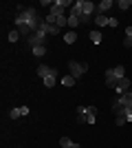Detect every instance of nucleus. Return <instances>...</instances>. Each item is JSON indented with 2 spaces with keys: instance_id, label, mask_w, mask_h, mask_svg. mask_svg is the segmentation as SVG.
Here are the masks:
<instances>
[{
  "instance_id": "obj_1",
  "label": "nucleus",
  "mask_w": 132,
  "mask_h": 148,
  "mask_svg": "<svg viewBox=\"0 0 132 148\" xmlns=\"http://www.w3.org/2000/svg\"><path fill=\"white\" fill-rule=\"evenodd\" d=\"M42 22L44 20L40 18V13H38V9L35 7H20V11H18V16H16V20H13V25H16V29L20 31V36L24 38H29L31 33H35V31L42 27Z\"/></svg>"
},
{
  "instance_id": "obj_2",
  "label": "nucleus",
  "mask_w": 132,
  "mask_h": 148,
  "mask_svg": "<svg viewBox=\"0 0 132 148\" xmlns=\"http://www.w3.org/2000/svg\"><path fill=\"white\" fill-rule=\"evenodd\" d=\"M46 38H49V33H46V31H44L42 27H40V29L35 31V33H31V36L26 38V42H24V44H26V47H31V49H35V47H42Z\"/></svg>"
},
{
  "instance_id": "obj_3",
  "label": "nucleus",
  "mask_w": 132,
  "mask_h": 148,
  "mask_svg": "<svg viewBox=\"0 0 132 148\" xmlns=\"http://www.w3.org/2000/svg\"><path fill=\"white\" fill-rule=\"evenodd\" d=\"M68 71H70V75H73V77L77 80V77H82V75L88 71V64H86V62L70 60V62H68Z\"/></svg>"
},
{
  "instance_id": "obj_4",
  "label": "nucleus",
  "mask_w": 132,
  "mask_h": 148,
  "mask_svg": "<svg viewBox=\"0 0 132 148\" xmlns=\"http://www.w3.org/2000/svg\"><path fill=\"white\" fill-rule=\"evenodd\" d=\"M70 7H73V2H70V0H53L51 13H53V16H64V11H66V9H70Z\"/></svg>"
},
{
  "instance_id": "obj_5",
  "label": "nucleus",
  "mask_w": 132,
  "mask_h": 148,
  "mask_svg": "<svg viewBox=\"0 0 132 148\" xmlns=\"http://www.w3.org/2000/svg\"><path fill=\"white\" fill-rule=\"evenodd\" d=\"M130 86H132V82L128 80V77H121V80L117 82V86H114L112 91L117 93V95H123V93H128V91H130Z\"/></svg>"
},
{
  "instance_id": "obj_6",
  "label": "nucleus",
  "mask_w": 132,
  "mask_h": 148,
  "mask_svg": "<svg viewBox=\"0 0 132 148\" xmlns=\"http://www.w3.org/2000/svg\"><path fill=\"white\" fill-rule=\"evenodd\" d=\"M112 7H114V2H112V0H101L99 5H97V16H106V13L110 11Z\"/></svg>"
},
{
  "instance_id": "obj_7",
  "label": "nucleus",
  "mask_w": 132,
  "mask_h": 148,
  "mask_svg": "<svg viewBox=\"0 0 132 148\" xmlns=\"http://www.w3.org/2000/svg\"><path fill=\"white\" fill-rule=\"evenodd\" d=\"M42 82H44V86H46V88H53V86H55V82H57V69H51V73L46 75Z\"/></svg>"
},
{
  "instance_id": "obj_8",
  "label": "nucleus",
  "mask_w": 132,
  "mask_h": 148,
  "mask_svg": "<svg viewBox=\"0 0 132 148\" xmlns=\"http://www.w3.org/2000/svg\"><path fill=\"white\" fill-rule=\"evenodd\" d=\"M95 122H97V108L86 106V124H95Z\"/></svg>"
},
{
  "instance_id": "obj_9",
  "label": "nucleus",
  "mask_w": 132,
  "mask_h": 148,
  "mask_svg": "<svg viewBox=\"0 0 132 148\" xmlns=\"http://www.w3.org/2000/svg\"><path fill=\"white\" fill-rule=\"evenodd\" d=\"M117 82H119V80L114 77L112 69H108V71H106V86H108V88H114V86H117Z\"/></svg>"
},
{
  "instance_id": "obj_10",
  "label": "nucleus",
  "mask_w": 132,
  "mask_h": 148,
  "mask_svg": "<svg viewBox=\"0 0 132 148\" xmlns=\"http://www.w3.org/2000/svg\"><path fill=\"white\" fill-rule=\"evenodd\" d=\"M75 119L77 124H86V106H77L75 108Z\"/></svg>"
},
{
  "instance_id": "obj_11",
  "label": "nucleus",
  "mask_w": 132,
  "mask_h": 148,
  "mask_svg": "<svg viewBox=\"0 0 132 148\" xmlns=\"http://www.w3.org/2000/svg\"><path fill=\"white\" fill-rule=\"evenodd\" d=\"M64 42L66 44H75L77 42V31H66V33H64Z\"/></svg>"
},
{
  "instance_id": "obj_12",
  "label": "nucleus",
  "mask_w": 132,
  "mask_h": 148,
  "mask_svg": "<svg viewBox=\"0 0 132 148\" xmlns=\"http://www.w3.org/2000/svg\"><path fill=\"white\" fill-rule=\"evenodd\" d=\"M112 73L117 80H121V77H126V66L123 64H117V66H112Z\"/></svg>"
},
{
  "instance_id": "obj_13",
  "label": "nucleus",
  "mask_w": 132,
  "mask_h": 148,
  "mask_svg": "<svg viewBox=\"0 0 132 148\" xmlns=\"http://www.w3.org/2000/svg\"><path fill=\"white\" fill-rule=\"evenodd\" d=\"M75 82H77V80H75V77H73V75L68 73V75H64V77H62V86L70 88V86H75Z\"/></svg>"
},
{
  "instance_id": "obj_14",
  "label": "nucleus",
  "mask_w": 132,
  "mask_h": 148,
  "mask_svg": "<svg viewBox=\"0 0 132 148\" xmlns=\"http://www.w3.org/2000/svg\"><path fill=\"white\" fill-rule=\"evenodd\" d=\"M95 25L97 27H108L110 25V18H108V16H95Z\"/></svg>"
},
{
  "instance_id": "obj_15",
  "label": "nucleus",
  "mask_w": 132,
  "mask_h": 148,
  "mask_svg": "<svg viewBox=\"0 0 132 148\" xmlns=\"http://www.w3.org/2000/svg\"><path fill=\"white\" fill-rule=\"evenodd\" d=\"M90 42H93V44H101V31L99 29L90 31Z\"/></svg>"
},
{
  "instance_id": "obj_16",
  "label": "nucleus",
  "mask_w": 132,
  "mask_h": 148,
  "mask_svg": "<svg viewBox=\"0 0 132 148\" xmlns=\"http://www.w3.org/2000/svg\"><path fill=\"white\" fill-rule=\"evenodd\" d=\"M51 69H53V66H49V64H40V66H38V75L44 80V77L51 73Z\"/></svg>"
},
{
  "instance_id": "obj_17",
  "label": "nucleus",
  "mask_w": 132,
  "mask_h": 148,
  "mask_svg": "<svg viewBox=\"0 0 132 148\" xmlns=\"http://www.w3.org/2000/svg\"><path fill=\"white\" fill-rule=\"evenodd\" d=\"M114 7L121 9V11H128V9L132 7V0H119V2H114Z\"/></svg>"
},
{
  "instance_id": "obj_18",
  "label": "nucleus",
  "mask_w": 132,
  "mask_h": 148,
  "mask_svg": "<svg viewBox=\"0 0 132 148\" xmlns=\"http://www.w3.org/2000/svg\"><path fill=\"white\" fill-rule=\"evenodd\" d=\"M79 25H82V22H79V18H77V16H70V13H68V27H70V31H75Z\"/></svg>"
},
{
  "instance_id": "obj_19",
  "label": "nucleus",
  "mask_w": 132,
  "mask_h": 148,
  "mask_svg": "<svg viewBox=\"0 0 132 148\" xmlns=\"http://www.w3.org/2000/svg\"><path fill=\"white\" fill-rule=\"evenodd\" d=\"M42 29L46 31L49 36H57V33H60V29H57V27H53V25H46V22H42Z\"/></svg>"
},
{
  "instance_id": "obj_20",
  "label": "nucleus",
  "mask_w": 132,
  "mask_h": 148,
  "mask_svg": "<svg viewBox=\"0 0 132 148\" xmlns=\"http://www.w3.org/2000/svg\"><path fill=\"white\" fill-rule=\"evenodd\" d=\"M31 51H33V56H35V58H44V56H46V44L35 47V49H31Z\"/></svg>"
},
{
  "instance_id": "obj_21",
  "label": "nucleus",
  "mask_w": 132,
  "mask_h": 148,
  "mask_svg": "<svg viewBox=\"0 0 132 148\" xmlns=\"http://www.w3.org/2000/svg\"><path fill=\"white\" fill-rule=\"evenodd\" d=\"M126 122H128V119H126V115H123V111H121V113H114V124H117V126H123Z\"/></svg>"
},
{
  "instance_id": "obj_22",
  "label": "nucleus",
  "mask_w": 132,
  "mask_h": 148,
  "mask_svg": "<svg viewBox=\"0 0 132 148\" xmlns=\"http://www.w3.org/2000/svg\"><path fill=\"white\" fill-rule=\"evenodd\" d=\"M9 117L11 119H20V117H24V115H22V108H11V111H9Z\"/></svg>"
},
{
  "instance_id": "obj_23",
  "label": "nucleus",
  "mask_w": 132,
  "mask_h": 148,
  "mask_svg": "<svg viewBox=\"0 0 132 148\" xmlns=\"http://www.w3.org/2000/svg\"><path fill=\"white\" fill-rule=\"evenodd\" d=\"M7 38H9V42H18V40H20V31L18 29H11Z\"/></svg>"
},
{
  "instance_id": "obj_24",
  "label": "nucleus",
  "mask_w": 132,
  "mask_h": 148,
  "mask_svg": "<svg viewBox=\"0 0 132 148\" xmlns=\"http://www.w3.org/2000/svg\"><path fill=\"white\" fill-rule=\"evenodd\" d=\"M44 22H46V25H53V27H55V22H57V16H53V13H49V16L44 18Z\"/></svg>"
},
{
  "instance_id": "obj_25",
  "label": "nucleus",
  "mask_w": 132,
  "mask_h": 148,
  "mask_svg": "<svg viewBox=\"0 0 132 148\" xmlns=\"http://www.w3.org/2000/svg\"><path fill=\"white\" fill-rule=\"evenodd\" d=\"M60 146H62V148H70V146H73V142H70L68 137H62V139H60Z\"/></svg>"
},
{
  "instance_id": "obj_26",
  "label": "nucleus",
  "mask_w": 132,
  "mask_h": 148,
  "mask_svg": "<svg viewBox=\"0 0 132 148\" xmlns=\"http://www.w3.org/2000/svg\"><path fill=\"white\" fill-rule=\"evenodd\" d=\"M90 20H93V16H82V18H79V22H82V25H88Z\"/></svg>"
},
{
  "instance_id": "obj_27",
  "label": "nucleus",
  "mask_w": 132,
  "mask_h": 148,
  "mask_svg": "<svg viewBox=\"0 0 132 148\" xmlns=\"http://www.w3.org/2000/svg\"><path fill=\"white\" fill-rule=\"evenodd\" d=\"M126 38H132V25L126 27Z\"/></svg>"
},
{
  "instance_id": "obj_28",
  "label": "nucleus",
  "mask_w": 132,
  "mask_h": 148,
  "mask_svg": "<svg viewBox=\"0 0 132 148\" xmlns=\"http://www.w3.org/2000/svg\"><path fill=\"white\" fill-rule=\"evenodd\" d=\"M40 5H42V7H53V0H42Z\"/></svg>"
},
{
  "instance_id": "obj_29",
  "label": "nucleus",
  "mask_w": 132,
  "mask_h": 148,
  "mask_svg": "<svg viewBox=\"0 0 132 148\" xmlns=\"http://www.w3.org/2000/svg\"><path fill=\"white\" fill-rule=\"evenodd\" d=\"M20 108H22V115H24V117L29 115V113H31V111H29V106H20Z\"/></svg>"
},
{
  "instance_id": "obj_30",
  "label": "nucleus",
  "mask_w": 132,
  "mask_h": 148,
  "mask_svg": "<svg viewBox=\"0 0 132 148\" xmlns=\"http://www.w3.org/2000/svg\"><path fill=\"white\" fill-rule=\"evenodd\" d=\"M117 25H119V20H117V18H110V25H108V27H117Z\"/></svg>"
},
{
  "instance_id": "obj_31",
  "label": "nucleus",
  "mask_w": 132,
  "mask_h": 148,
  "mask_svg": "<svg viewBox=\"0 0 132 148\" xmlns=\"http://www.w3.org/2000/svg\"><path fill=\"white\" fill-rule=\"evenodd\" d=\"M123 44H126V47H132V38H126V42H123Z\"/></svg>"
},
{
  "instance_id": "obj_32",
  "label": "nucleus",
  "mask_w": 132,
  "mask_h": 148,
  "mask_svg": "<svg viewBox=\"0 0 132 148\" xmlns=\"http://www.w3.org/2000/svg\"><path fill=\"white\" fill-rule=\"evenodd\" d=\"M70 148H82V146H79L77 142H73V146H70Z\"/></svg>"
}]
</instances>
